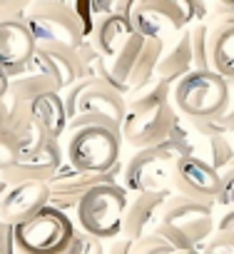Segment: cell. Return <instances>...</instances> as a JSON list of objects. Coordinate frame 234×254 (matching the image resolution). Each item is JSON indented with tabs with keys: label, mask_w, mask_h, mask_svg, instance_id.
I'll return each mask as SVG.
<instances>
[{
	"label": "cell",
	"mask_w": 234,
	"mask_h": 254,
	"mask_svg": "<svg viewBox=\"0 0 234 254\" xmlns=\"http://www.w3.org/2000/svg\"><path fill=\"white\" fill-rule=\"evenodd\" d=\"M62 165H65V155L60 140H45L40 147L18 155L15 162L0 175V182L5 187L18 182H50Z\"/></svg>",
	"instance_id": "4fadbf2b"
},
{
	"label": "cell",
	"mask_w": 234,
	"mask_h": 254,
	"mask_svg": "<svg viewBox=\"0 0 234 254\" xmlns=\"http://www.w3.org/2000/svg\"><path fill=\"white\" fill-rule=\"evenodd\" d=\"M65 162L80 172H110L120 162L122 132L107 125H85L67 132Z\"/></svg>",
	"instance_id": "277c9868"
},
{
	"label": "cell",
	"mask_w": 234,
	"mask_h": 254,
	"mask_svg": "<svg viewBox=\"0 0 234 254\" xmlns=\"http://www.w3.org/2000/svg\"><path fill=\"white\" fill-rule=\"evenodd\" d=\"M217 207L234 209V167H227L219 172V192H217Z\"/></svg>",
	"instance_id": "4dcf8cb0"
},
{
	"label": "cell",
	"mask_w": 234,
	"mask_h": 254,
	"mask_svg": "<svg viewBox=\"0 0 234 254\" xmlns=\"http://www.w3.org/2000/svg\"><path fill=\"white\" fill-rule=\"evenodd\" d=\"M227 102V80L214 70H189L172 85V105L184 120H214Z\"/></svg>",
	"instance_id": "8992f818"
},
{
	"label": "cell",
	"mask_w": 234,
	"mask_h": 254,
	"mask_svg": "<svg viewBox=\"0 0 234 254\" xmlns=\"http://www.w3.org/2000/svg\"><path fill=\"white\" fill-rule=\"evenodd\" d=\"M13 229L20 254H62L77 232L72 217L50 204L13 224Z\"/></svg>",
	"instance_id": "52a82bcc"
},
{
	"label": "cell",
	"mask_w": 234,
	"mask_h": 254,
	"mask_svg": "<svg viewBox=\"0 0 234 254\" xmlns=\"http://www.w3.org/2000/svg\"><path fill=\"white\" fill-rule=\"evenodd\" d=\"M155 232L165 237L175 252L202 249L214 234V207L182 194H170Z\"/></svg>",
	"instance_id": "3957f363"
},
{
	"label": "cell",
	"mask_w": 234,
	"mask_h": 254,
	"mask_svg": "<svg viewBox=\"0 0 234 254\" xmlns=\"http://www.w3.org/2000/svg\"><path fill=\"white\" fill-rule=\"evenodd\" d=\"M229 167H234V160H232V162H229Z\"/></svg>",
	"instance_id": "b9f144b4"
},
{
	"label": "cell",
	"mask_w": 234,
	"mask_h": 254,
	"mask_svg": "<svg viewBox=\"0 0 234 254\" xmlns=\"http://www.w3.org/2000/svg\"><path fill=\"white\" fill-rule=\"evenodd\" d=\"M65 110H67V132L85 125H107L112 130H122L127 100L125 95L100 77H82L72 87L65 90Z\"/></svg>",
	"instance_id": "7a4b0ae2"
},
{
	"label": "cell",
	"mask_w": 234,
	"mask_h": 254,
	"mask_svg": "<svg viewBox=\"0 0 234 254\" xmlns=\"http://www.w3.org/2000/svg\"><path fill=\"white\" fill-rule=\"evenodd\" d=\"M199 15L202 0H137L127 18L135 33L165 40L167 33H182Z\"/></svg>",
	"instance_id": "ba28073f"
},
{
	"label": "cell",
	"mask_w": 234,
	"mask_h": 254,
	"mask_svg": "<svg viewBox=\"0 0 234 254\" xmlns=\"http://www.w3.org/2000/svg\"><path fill=\"white\" fill-rule=\"evenodd\" d=\"M120 175H122L120 162H117L110 172H102V175H97V172H80V170H75V167H70L65 162L58 170V175L48 182V187H50V202L48 204L60 209V212H65V214H70V212L77 209V202H80V197L85 192H90L97 185L117 182Z\"/></svg>",
	"instance_id": "8fae6325"
},
{
	"label": "cell",
	"mask_w": 234,
	"mask_h": 254,
	"mask_svg": "<svg viewBox=\"0 0 234 254\" xmlns=\"http://www.w3.org/2000/svg\"><path fill=\"white\" fill-rule=\"evenodd\" d=\"M135 254H175V247L157 232H150V234L135 239Z\"/></svg>",
	"instance_id": "f1b7e54d"
},
{
	"label": "cell",
	"mask_w": 234,
	"mask_h": 254,
	"mask_svg": "<svg viewBox=\"0 0 234 254\" xmlns=\"http://www.w3.org/2000/svg\"><path fill=\"white\" fill-rule=\"evenodd\" d=\"M209 63L224 80H234V23L209 25Z\"/></svg>",
	"instance_id": "ffe728a7"
},
{
	"label": "cell",
	"mask_w": 234,
	"mask_h": 254,
	"mask_svg": "<svg viewBox=\"0 0 234 254\" xmlns=\"http://www.w3.org/2000/svg\"><path fill=\"white\" fill-rule=\"evenodd\" d=\"M217 229H229V232H234V209H227V212L219 217Z\"/></svg>",
	"instance_id": "d590c367"
},
{
	"label": "cell",
	"mask_w": 234,
	"mask_h": 254,
	"mask_svg": "<svg viewBox=\"0 0 234 254\" xmlns=\"http://www.w3.org/2000/svg\"><path fill=\"white\" fill-rule=\"evenodd\" d=\"M58 85L55 80H50L45 72H40L38 67L28 65L23 72H18L15 77H10V87H8V97L10 100H20V102H30L45 92H55ZM60 92V90H58Z\"/></svg>",
	"instance_id": "7402d4cb"
},
{
	"label": "cell",
	"mask_w": 234,
	"mask_h": 254,
	"mask_svg": "<svg viewBox=\"0 0 234 254\" xmlns=\"http://www.w3.org/2000/svg\"><path fill=\"white\" fill-rule=\"evenodd\" d=\"M204 160L217 172H224L229 167V162L234 160V142L229 140V135H212V137H207Z\"/></svg>",
	"instance_id": "d4e9b609"
},
{
	"label": "cell",
	"mask_w": 234,
	"mask_h": 254,
	"mask_svg": "<svg viewBox=\"0 0 234 254\" xmlns=\"http://www.w3.org/2000/svg\"><path fill=\"white\" fill-rule=\"evenodd\" d=\"M75 15L82 25V33H85V40L92 35L95 25L100 18H105L107 13H115V3L110 0H75Z\"/></svg>",
	"instance_id": "cb8c5ba5"
},
{
	"label": "cell",
	"mask_w": 234,
	"mask_h": 254,
	"mask_svg": "<svg viewBox=\"0 0 234 254\" xmlns=\"http://www.w3.org/2000/svg\"><path fill=\"white\" fill-rule=\"evenodd\" d=\"M23 23L38 45H65L77 50L85 43V33L75 10L58 0H33Z\"/></svg>",
	"instance_id": "9c48e42d"
},
{
	"label": "cell",
	"mask_w": 234,
	"mask_h": 254,
	"mask_svg": "<svg viewBox=\"0 0 234 254\" xmlns=\"http://www.w3.org/2000/svg\"><path fill=\"white\" fill-rule=\"evenodd\" d=\"M189 70H194V58H192V38L189 30H182L177 43L172 48H167L157 63V77L167 80L170 85H175L179 77H184Z\"/></svg>",
	"instance_id": "44dd1931"
},
{
	"label": "cell",
	"mask_w": 234,
	"mask_h": 254,
	"mask_svg": "<svg viewBox=\"0 0 234 254\" xmlns=\"http://www.w3.org/2000/svg\"><path fill=\"white\" fill-rule=\"evenodd\" d=\"M162 53H165V40H152V38L145 40L142 53H140V58L135 63V70L130 75V92L127 95L142 90L145 85H150L157 77V63H160Z\"/></svg>",
	"instance_id": "603a6c76"
},
{
	"label": "cell",
	"mask_w": 234,
	"mask_h": 254,
	"mask_svg": "<svg viewBox=\"0 0 234 254\" xmlns=\"http://www.w3.org/2000/svg\"><path fill=\"white\" fill-rule=\"evenodd\" d=\"M132 35H135V28H132L130 18H125L120 13H107L105 18L97 20V25H95V30H92V35L87 40L95 45V50L105 60H112L130 43Z\"/></svg>",
	"instance_id": "ac0fdd59"
},
{
	"label": "cell",
	"mask_w": 234,
	"mask_h": 254,
	"mask_svg": "<svg viewBox=\"0 0 234 254\" xmlns=\"http://www.w3.org/2000/svg\"><path fill=\"white\" fill-rule=\"evenodd\" d=\"M50 202L48 182H18L10 185L0 197V219L18 224L35 212H40Z\"/></svg>",
	"instance_id": "2e32d148"
},
{
	"label": "cell",
	"mask_w": 234,
	"mask_h": 254,
	"mask_svg": "<svg viewBox=\"0 0 234 254\" xmlns=\"http://www.w3.org/2000/svg\"><path fill=\"white\" fill-rule=\"evenodd\" d=\"M125 100H127V112L120 130L122 140L130 142L135 150L165 142L179 117V112L172 105V85L167 80L155 77L150 85L127 95Z\"/></svg>",
	"instance_id": "6da1fadb"
},
{
	"label": "cell",
	"mask_w": 234,
	"mask_h": 254,
	"mask_svg": "<svg viewBox=\"0 0 234 254\" xmlns=\"http://www.w3.org/2000/svg\"><path fill=\"white\" fill-rule=\"evenodd\" d=\"M167 199H170V190L137 192L127 202V209H125V217H122V237L140 239V237L155 232V227L160 222V214H162V207H165Z\"/></svg>",
	"instance_id": "e0dca14e"
},
{
	"label": "cell",
	"mask_w": 234,
	"mask_h": 254,
	"mask_svg": "<svg viewBox=\"0 0 234 254\" xmlns=\"http://www.w3.org/2000/svg\"><path fill=\"white\" fill-rule=\"evenodd\" d=\"M170 187L182 197L214 207L217 192H219V172L197 155H182L175 160Z\"/></svg>",
	"instance_id": "7c38bea8"
},
{
	"label": "cell",
	"mask_w": 234,
	"mask_h": 254,
	"mask_svg": "<svg viewBox=\"0 0 234 254\" xmlns=\"http://www.w3.org/2000/svg\"><path fill=\"white\" fill-rule=\"evenodd\" d=\"M33 67H38L40 72H45L50 80H55L58 90L65 92L67 87H72L75 82L82 80V63L75 48H65V45H38L33 60L28 63Z\"/></svg>",
	"instance_id": "9a60e30c"
},
{
	"label": "cell",
	"mask_w": 234,
	"mask_h": 254,
	"mask_svg": "<svg viewBox=\"0 0 234 254\" xmlns=\"http://www.w3.org/2000/svg\"><path fill=\"white\" fill-rule=\"evenodd\" d=\"M8 87H10V75L0 70V100H8Z\"/></svg>",
	"instance_id": "8d00e7d4"
},
{
	"label": "cell",
	"mask_w": 234,
	"mask_h": 254,
	"mask_svg": "<svg viewBox=\"0 0 234 254\" xmlns=\"http://www.w3.org/2000/svg\"><path fill=\"white\" fill-rule=\"evenodd\" d=\"M105 254H135V239L130 237H115L112 244L105 249Z\"/></svg>",
	"instance_id": "836d02e7"
},
{
	"label": "cell",
	"mask_w": 234,
	"mask_h": 254,
	"mask_svg": "<svg viewBox=\"0 0 234 254\" xmlns=\"http://www.w3.org/2000/svg\"><path fill=\"white\" fill-rule=\"evenodd\" d=\"M20 155V145H18V135L10 130V127H0V175H3L15 157Z\"/></svg>",
	"instance_id": "4316f807"
},
{
	"label": "cell",
	"mask_w": 234,
	"mask_h": 254,
	"mask_svg": "<svg viewBox=\"0 0 234 254\" xmlns=\"http://www.w3.org/2000/svg\"><path fill=\"white\" fill-rule=\"evenodd\" d=\"M0 254H20L15 242V229L10 222L0 219Z\"/></svg>",
	"instance_id": "d6a6232c"
},
{
	"label": "cell",
	"mask_w": 234,
	"mask_h": 254,
	"mask_svg": "<svg viewBox=\"0 0 234 254\" xmlns=\"http://www.w3.org/2000/svg\"><path fill=\"white\" fill-rule=\"evenodd\" d=\"M192 38V58H194V70H212L209 63V25L197 23L189 30Z\"/></svg>",
	"instance_id": "484cf974"
},
{
	"label": "cell",
	"mask_w": 234,
	"mask_h": 254,
	"mask_svg": "<svg viewBox=\"0 0 234 254\" xmlns=\"http://www.w3.org/2000/svg\"><path fill=\"white\" fill-rule=\"evenodd\" d=\"M30 115L33 120L43 127V132L50 140H60L67 132V110H65V100L62 92H45L35 100H30Z\"/></svg>",
	"instance_id": "d6986e66"
},
{
	"label": "cell",
	"mask_w": 234,
	"mask_h": 254,
	"mask_svg": "<svg viewBox=\"0 0 234 254\" xmlns=\"http://www.w3.org/2000/svg\"><path fill=\"white\" fill-rule=\"evenodd\" d=\"M30 3V0H0V20L18 18V13Z\"/></svg>",
	"instance_id": "e575fe53"
},
{
	"label": "cell",
	"mask_w": 234,
	"mask_h": 254,
	"mask_svg": "<svg viewBox=\"0 0 234 254\" xmlns=\"http://www.w3.org/2000/svg\"><path fill=\"white\" fill-rule=\"evenodd\" d=\"M0 187H5V185H3V182H0Z\"/></svg>",
	"instance_id": "ee69618b"
},
{
	"label": "cell",
	"mask_w": 234,
	"mask_h": 254,
	"mask_svg": "<svg viewBox=\"0 0 234 254\" xmlns=\"http://www.w3.org/2000/svg\"><path fill=\"white\" fill-rule=\"evenodd\" d=\"M130 202V192L117 185H97L77 202V229L95 234L97 239H115L122 234V217Z\"/></svg>",
	"instance_id": "5b68a950"
},
{
	"label": "cell",
	"mask_w": 234,
	"mask_h": 254,
	"mask_svg": "<svg viewBox=\"0 0 234 254\" xmlns=\"http://www.w3.org/2000/svg\"><path fill=\"white\" fill-rule=\"evenodd\" d=\"M202 254H234V232L229 229H217L207 242Z\"/></svg>",
	"instance_id": "f546056e"
},
{
	"label": "cell",
	"mask_w": 234,
	"mask_h": 254,
	"mask_svg": "<svg viewBox=\"0 0 234 254\" xmlns=\"http://www.w3.org/2000/svg\"><path fill=\"white\" fill-rule=\"evenodd\" d=\"M175 254H202V249H184V252H175Z\"/></svg>",
	"instance_id": "ab89813d"
},
{
	"label": "cell",
	"mask_w": 234,
	"mask_h": 254,
	"mask_svg": "<svg viewBox=\"0 0 234 254\" xmlns=\"http://www.w3.org/2000/svg\"><path fill=\"white\" fill-rule=\"evenodd\" d=\"M110 3H115V5H117V3H122V0H110Z\"/></svg>",
	"instance_id": "60d3db41"
},
{
	"label": "cell",
	"mask_w": 234,
	"mask_h": 254,
	"mask_svg": "<svg viewBox=\"0 0 234 254\" xmlns=\"http://www.w3.org/2000/svg\"><path fill=\"white\" fill-rule=\"evenodd\" d=\"M219 5H224V8H234V0H217Z\"/></svg>",
	"instance_id": "f35d334b"
},
{
	"label": "cell",
	"mask_w": 234,
	"mask_h": 254,
	"mask_svg": "<svg viewBox=\"0 0 234 254\" xmlns=\"http://www.w3.org/2000/svg\"><path fill=\"white\" fill-rule=\"evenodd\" d=\"M214 122L227 135L234 132V80H227V102H224V110L214 117Z\"/></svg>",
	"instance_id": "1f68e13d"
},
{
	"label": "cell",
	"mask_w": 234,
	"mask_h": 254,
	"mask_svg": "<svg viewBox=\"0 0 234 254\" xmlns=\"http://www.w3.org/2000/svg\"><path fill=\"white\" fill-rule=\"evenodd\" d=\"M35 38L23 23V18H8L0 20V70L15 77L28 67V63L35 55Z\"/></svg>",
	"instance_id": "5bb4252c"
},
{
	"label": "cell",
	"mask_w": 234,
	"mask_h": 254,
	"mask_svg": "<svg viewBox=\"0 0 234 254\" xmlns=\"http://www.w3.org/2000/svg\"><path fill=\"white\" fill-rule=\"evenodd\" d=\"M62 254H105V244L95 234H87V232L77 229L72 242H70V247Z\"/></svg>",
	"instance_id": "83f0119b"
},
{
	"label": "cell",
	"mask_w": 234,
	"mask_h": 254,
	"mask_svg": "<svg viewBox=\"0 0 234 254\" xmlns=\"http://www.w3.org/2000/svg\"><path fill=\"white\" fill-rule=\"evenodd\" d=\"M232 142H234V132H232Z\"/></svg>",
	"instance_id": "7bdbcfd3"
},
{
	"label": "cell",
	"mask_w": 234,
	"mask_h": 254,
	"mask_svg": "<svg viewBox=\"0 0 234 254\" xmlns=\"http://www.w3.org/2000/svg\"><path fill=\"white\" fill-rule=\"evenodd\" d=\"M175 160H177V152L167 142L137 150L122 170V187L127 192H135V194L170 190Z\"/></svg>",
	"instance_id": "30bf717a"
},
{
	"label": "cell",
	"mask_w": 234,
	"mask_h": 254,
	"mask_svg": "<svg viewBox=\"0 0 234 254\" xmlns=\"http://www.w3.org/2000/svg\"><path fill=\"white\" fill-rule=\"evenodd\" d=\"M8 115H10V102L8 100H0V127L8 125Z\"/></svg>",
	"instance_id": "74e56055"
}]
</instances>
